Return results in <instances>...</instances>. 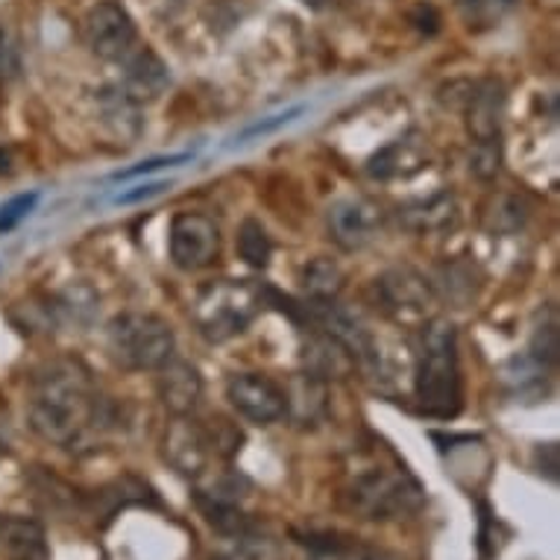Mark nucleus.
I'll list each match as a JSON object with an SVG mask.
<instances>
[{"instance_id": "obj_22", "label": "nucleus", "mask_w": 560, "mask_h": 560, "mask_svg": "<svg viewBox=\"0 0 560 560\" xmlns=\"http://www.w3.org/2000/svg\"><path fill=\"white\" fill-rule=\"evenodd\" d=\"M347 276L331 258H314L303 270V288L312 300H335L343 291Z\"/></svg>"}, {"instance_id": "obj_35", "label": "nucleus", "mask_w": 560, "mask_h": 560, "mask_svg": "<svg viewBox=\"0 0 560 560\" xmlns=\"http://www.w3.org/2000/svg\"><path fill=\"white\" fill-rule=\"evenodd\" d=\"M165 188H171V185H165V183L141 185V188H136V191L120 194L118 202H138V200H148V197H153V194H162V191H165Z\"/></svg>"}, {"instance_id": "obj_2", "label": "nucleus", "mask_w": 560, "mask_h": 560, "mask_svg": "<svg viewBox=\"0 0 560 560\" xmlns=\"http://www.w3.org/2000/svg\"><path fill=\"white\" fill-rule=\"evenodd\" d=\"M413 399L425 417L452 420L464 408V382H460L458 340L455 326L429 320L423 326V343L413 361Z\"/></svg>"}, {"instance_id": "obj_37", "label": "nucleus", "mask_w": 560, "mask_h": 560, "mask_svg": "<svg viewBox=\"0 0 560 560\" xmlns=\"http://www.w3.org/2000/svg\"><path fill=\"white\" fill-rule=\"evenodd\" d=\"M305 7H312V10H323V3H326V0H303Z\"/></svg>"}, {"instance_id": "obj_4", "label": "nucleus", "mask_w": 560, "mask_h": 560, "mask_svg": "<svg viewBox=\"0 0 560 560\" xmlns=\"http://www.w3.org/2000/svg\"><path fill=\"white\" fill-rule=\"evenodd\" d=\"M261 305H265V288L221 279L197 291L191 303V320L209 343H226L241 331H247Z\"/></svg>"}, {"instance_id": "obj_34", "label": "nucleus", "mask_w": 560, "mask_h": 560, "mask_svg": "<svg viewBox=\"0 0 560 560\" xmlns=\"http://www.w3.org/2000/svg\"><path fill=\"white\" fill-rule=\"evenodd\" d=\"M300 112H303V109L296 106V109H288V112H282V115H273V118L265 120V124H256V127H249L247 132L241 136V141H247V138H253V136H265V132H273V129L282 127V124H291V120H294Z\"/></svg>"}, {"instance_id": "obj_11", "label": "nucleus", "mask_w": 560, "mask_h": 560, "mask_svg": "<svg viewBox=\"0 0 560 560\" xmlns=\"http://www.w3.org/2000/svg\"><path fill=\"white\" fill-rule=\"evenodd\" d=\"M508 92L505 83L497 77H485L478 83L467 85L464 94V118H467L469 136L476 141L502 138V118H505Z\"/></svg>"}, {"instance_id": "obj_7", "label": "nucleus", "mask_w": 560, "mask_h": 560, "mask_svg": "<svg viewBox=\"0 0 560 560\" xmlns=\"http://www.w3.org/2000/svg\"><path fill=\"white\" fill-rule=\"evenodd\" d=\"M83 42L97 59L124 62L138 47L136 21L120 7L118 0H101L97 7L85 12Z\"/></svg>"}, {"instance_id": "obj_30", "label": "nucleus", "mask_w": 560, "mask_h": 560, "mask_svg": "<svg viewBox=\"0 0 560 560\" xmlns=\"http://www.w3.org/2000/svg\"><path fill=\"white\" fill-rule=\"evenodd\" d=\"M312 560H385V555L376 549H370V546H361V542H355L349 537V540H343L340 546H335V549L314 551Z\"/></svg>"}, {"instance_id": "obj_21", "label": "nucleus", "mask_w": 560, "mask_h": 560, "mask_svg": "<svg viewBox=\"0 0 560 560\" xmlns=\"http://www.w3.org/2000/svg\"><path fill=\"white\" fill-rule=\"evenodd\" d=\"M534 202L525 194H497L485 212V226L499 235L520 232L525 223L532 221Z\"/></svg>"}, {"instance_id": "obj_15", "label": "nucleus", "mask_w": 560, "mask_h": 560, "mask_svg": "<svg viewBox=\"0 0 560 560\" xmlns=\"http://www.w3.org/2000/svg\"><path fill=\"white\" fill-rule=\"evenodd\" d=\"M460 221L458 197L452 191H438L425 200H413L399 209V223L413 235H441L452 232Z\"/></svg>"}, {"instance_id": "obj_20", "label": "nucleus", "mask_w": 560, "mask_h": 560, "mask_svg": "<svg viewBox=\"0 0 560 560\" xmlns=\"http://www.w3.org/2000/svg\"><path fill=\"white\" fill-rule=\"evenodd\" d=\"M326 411V394H323V378L303 373L291 378L285 390V413H291L296 423L314 425Z\"/></svg>"}, {"instance_id": "obj_10", "label": "nucleus", "mask_w": 560, "mask_h": 560, "mask_svg": "<svg viewBox=\"0 0 560 560\" xmlns=\"http://www.w3.org/2000/svg\"><path fill=\"white\" fill-rule=\"evenodd\" d=\"M226 396L253 425H270L285 417V390L261 373H235L226 382Z\"/></svg>"}, {"instance_id": "obj_13", "label": "nucleus", "mask_w": 560, "mask_h": 560, "mask_svg": "<svg viewBox=\"0 0 560 560\" xmlns=\"http://www.w3.org/2000/svg\"><path fill=\"white\" fill-rule=\"evenodd\" d=\"M429 165V144L423 136L396 138L387 148L373 153L368 162V176L378 183H390V179H405V176L420 174Z\"/></svg>"}, {"instance_id": "obj_17", "label": "nucleus", "mask_w": 560, "mask_h": 560, "mask_svg": "<svg viewBox=\"0 0 560 560\" xmlns=\"http://www.w3.org/2000/svg\"><path fill=\"white\" fill-rule=\"evenodd\" d=\"M434 288V296L443 303H452L455 308H467L478 296L481 288V273L467 258H450L434 270V279H429Z\"/></svg>"}, {"instance_id": "obj_19", "label": "nucleus", "mask_w": 560, "mask_h": 560, "mask_svg": "<svg viewBox=\"0 0 560 560\" xmlns=\"http://www.w3.org/2000/svg\"><path fill=\"white\" fill-rule=\"evenodd\" d=\"M305 364H308V373L317 378H343L349 370L355 368V359L340 340L320 329H312V340L305 349Z\"/></svg>"}, {"instance_id": "obj_16", "label": "nucleus", "mask_w": 560, "mask_h": 560, "mask_svg": "<svg viewBox=\"0 0 560 560\" xmlns=\"http://www.w3.org/2000/svg\"><path fill=\"white\" fill-rule=\"evenodd\" d=\"M159 399L165 405L167 411L174 417H185L191 413L197 405H200L202 396V378L200 370L188 364V361L167 359L162 368H159Z\"/></svg>"}, {"instance_id": "obj_25", "label": "nucleus", "mask_w": 560, "mask_h": 560, "mask_svg": "<svg viewBox=\"0 0 560 560\" xmlns=\"http://www.w3.org/2000/svg\"><path fill=\"white\" fill-rule=\"evenodd\" d=\"M540 368H555L560 359V331H558V314L555 308H549L546 320L537 323V329L532 335V355Z\"/></svg>"}, {"instance_id": "obj_18", "label": "nucleus", "mask_w": 560, "mask_h": 560, "mask_svg": "<svg viewBox=\"0 0 560 560\" xmlns=\"http://www.w3.org/2000/svg\"><path fill=\"white\" fill-rule=\"evenodd\" d=\"M0 551L7 560H50L45 528L36 520H21V516H3Z\"/></svg>"}, {"instance_id": "obj_9", "label": "nucleus", "mask_w": 560, "mask_h": 560, "mask_svg": "<svg viewBox=\"0 0 560 560\" xmlns=\"http://www.w3.org/2000/svg\"><path fill=\"white\" fill-rule=\"evenodd\" d=\"M385 226V212L370 197H347L329 209V235L340 249H364Z\"/></svg>"}, {"instance_id": "obj_1", "label": "nucleus", "mask_w": 560, "mask_h": 560, "mask_svg": "<svg viewBox=\"0 0 560 560\" xmlns=\"http://www.w3.org/2000/svg\"><path fill=\"white\" fill-rule=\"evenodd\" d=\"M115 423L112 405L97 394L83 361L56 359L33 376L30 425L42 441L77 450Z\"/></svg>"}, {"instance_id": "obj_32", "label": "nucleus", "mask_w": 560, "mask_h": 560, "mask_svg": "<svg viewBox=\"0 0 560 560\" xmlns=\"http://www.w3.org/2000/svg\"><path fill=\"white\" fill-rule=\"evenodd\" d=\"M15 74H19V50L7 27L0 24V85L10 83Z\"/></svg>"}, {"instance_id": "obj_24", "label": "nucleus", "mask_w": 560, "mask_h": 560, "mask_svg": "<svg viewBox=\"0 0 560 560\" xmlns=\"http://www.w3.org/2000/svg\"><path fill=\"white\" fill-rule=\"evenodd\" d=\"M238 253L241 258H244L249 267H256V270H265V267L270 265V256H273V241H270L265 226H261L258 221H253V218H247V221L241 223Z\"/></svg>"}, {"instance_id": "obj_27", "label": "nucleus", "mask_w": 560, "mask_h": 560, "mask_svg": "<svg viewBox=\"0 0 560 560\" xmlns=\"http://www.w3.org/2000/svg\"><path fill=\"white\" fill-rule=\"evenodd\" d=\"M502 167V141L499 138H487V141H476V148L469 153V171L478 179H493Z\"/></svg>"}, {"instance_id": "obj_29", "label": "nucleus", "mask_w": 560, "mask_h": 560, "mask_svg": "<svg viewBox=\"0 0 560 560\" xmlns=\"http://www.w3.org/2000/svg\"><path fill=\"white\" fill-rule=\"evenodd\" d=\"M36 202L38 194H19V197H12L7 206H0V232L15 230V226L36 209Z\"/></svg>"}, {"instance_id": "obj_6", "label": "nucleus", "mask_w": 560, "mask_h": 560, "mask_svg": "<svg viewBox=\"0 0 560 560\" xmlns=\"http://www.w3.org/2000/svg\"><path fill=\"white\" fill-rule=\"evenodd\" d=\"M382 312L399 323H429L438 305L432 282L413 267H390L373 285Z\"/></svg>"}, {"instance_id": "obj_8", "label": "nucleus", "mask_w": 560, "mask_h": 560, "mask_svg": "<svg viewBox=\"0 0 560 560\" xmlns=\"http://www.w3.org/2000/svg\"><path fill=\"white\" fill-rule=\"evenodd\" d=\"M167 247H171V261L179 270H188V273L202 270L221 256V230L209 214L183 212L171 223Z\"/></svg>"}, {"instance_id": "obj_38", "label": "nucleus", "mask_w": 560, "mask_h": 560, "mask_svg": "<svg viewBox=\"0 0 560 560\" xmlns=\"http://www.w3.org/2000/svg\"><path fill=\"white\" fill-rule=\"evenodd\" d=\"M0 525H3V516H0Z\"/></svg>"}, {"instance_id": "obj_12", "label": "nucleus", "mask_w": 560, "mask_h": 560, "mask_svg": "<svg viewBox=\"0 0 560 560\" xmlns=\"http://www.w3.org/2000/svg\"><path fill=\"white\" fill-rule=\"evenodd\" d=\"M162 458H165L179 476H202L206 467H209V458H212V450H209V441H206V434H202V425L188 420V413H185V417H176L174 423L165 429V438H162Z\"/></svg>"}, {"instance_id": "obj_5", "label": "nucleus", "mask_w": 560, "mask_h": 560, "mask_svg": "<svg viewBox=\"0 0 560 560\" xmlns=\"http://www.w3.org/2000/svg\"><path fill=\"white\" fill-rule=\"evenodd\" d=\"M174 329L156 314H118L106 329V349L124 370H159L174 359Z\"/></svg>"}, {"instance_id": "obj_26", "label": "nucleus", "mask_w": 560, "mask_h": 560, "mask_svg": "<svg viewBox=\"0 0 560 560\" xmlns=\"http://www.w3.org/2000/svg\"><path fill=\"white\" fill-rule=\"evenodd\" d=\"M202 425V434H206V441H209V450L214 455H221V458H232V455H238L241 443H244V432L238 429V423H232L226 417H209Z\"/></svg>"}, {"instance_id": "obj_28", "label": "nucleus", "mask_w": 560, "mask_h": 560, "mask_svg": "<svg viewBox=\"0 0 560 560\" xmlns=\"http://www.w3.org/2000/svg\"><path fill=\"white\" fill-rule=\"evenodd\" d=\"M38 481H36V490L38 497L47 499V505L54 508V511H62V508H77V493L71 490V487L65 485V481H59L56 476H47V472H36Z\"/></svg>"}, {"instance_id": "obj_14", "label": "nucleus", "mask_w": 560, "mask_h": 560, "mask_svg": "<svg viewBox=\"0 0 560 560\" xmlns=\"http://www.w3.org/2000/svg\"><path fill=\"white\" fill-rule=\"evenodd\" d=\"M171 83L167 65L159 59L148 47H136L132 54L124 59V80H120V92L127 101L148 103L156 101L159 94L165 92Z\"/></svg>"}, {"instance_id": "obj_36", "label": "nucleus", "mask_w": 560, "mask_h": 560, "mask_svg": "<svg viewBox=\"0 0 560 560\" xmlns=\"http://www.w3.org/2000/svg\"><path fill=\"white\" fill-rule=\"evenodd\" d=\"M10 171H12V153L0 144V176L10 174Z\"/></svg>"}, {"instance_id": "obj_33", "label": "nucleus", "mask_w": 560, "mask_h": 560, "mask_svg": "<svg viewBox=\"0 0 560 560\" xmlns=\"http://www.w3.org/2000/svg\"><path fill=\"white\" fill-rule=\"evenodd\" d=\"M188 156H167V159H150V162H141V165L129 167V171H124V174H115V179H136V176L141 174H150V171H159V167H171V165H179V162H185Z\"/></svg>"}, {"instance_id": "obj_3", "label": "nucleus", "mask_w": 560, "mask_h": 560, "mask_svg": "<svg viewBox=\"0 0 560 560\" xmlns=\"http://www.w3.org/2000/svg\"><path fill=\"white\" fill-rule=\"evenodd\" d=\"M343 508L349 514L373 523H387L417 514L425 502L423 485L405 467H368L355 472L343 487Z\"/></svg>"}, {"instance_id": "obj_31", "label": "nucleus", "mask_w": 560, "mask_h": 560, "mask_svg": "<svg viewBox=\"0 0 560 560\" xmlns=\"http://www.w3.org/2000/svg\"><path fill=\"white\" fill-rule=\"evenodd\" d=\"M497 528H499V520L490 514V508L481 505V532H478V558L481 560H493L499 555V546H497Z\"/></svg>"}, {"instance_id": "obj_23", "label": "nucleus", "mask_w": 560, "mask_h": 560, "mask_svg": "<svg viewBox=\"0 0 560 560\" xmlns=\"http://www.w3.org/2000/svg\"><path fill=\"white\" fill-rule=\"evenodd\" d=\"M516 7V0H455V10H458L460 21L469 30H493L497 24L505 21V15Z\"/></svg>"}]
</instances>
